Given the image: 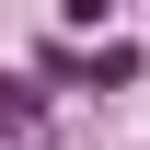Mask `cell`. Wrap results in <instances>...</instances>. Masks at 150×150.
Listing matches in <instances>:
<instances>
[{"label":"cell","instance_id":"cell-1","mask_svg":"<svg viewBox=\"0 0 150 150\" xmlns=\"http://www.w3.org/2000/svg\"><path fill=\"white\" fill-rule=\"evenodd\" d=\"M0 139H35V93H0Z\"/></svg>","mask_w":150,"mask_h":150}]
</instances>
